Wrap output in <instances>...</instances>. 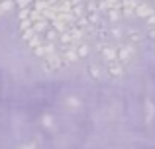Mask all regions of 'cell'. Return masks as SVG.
<instances>
[{
  "label": "cell",
  "instance_id": "44dd1931",
  "mask_svg": "<svg viewBox=\"0 0 155 149\" xmlns=\"http://www.w3.org/2000/svg\"><path fill=\"white\" fill-rule=\"evenodd\" d=\"M67 104L73 106V108H77V106H79V100H77V98H67Z\"/></svg>",
  "mask_w": 155,
  "mask_h": 149
},
{
  "label": "cell",
  "instance_id": "603a6c76",
  "mask_svg": "<svg viewBox=\"0 0 155 149\" xmlns=\"http://www.w3.org/2000/svg\"><path fill=\"white\" fill-rule=\"evenodd\" d=\"M20 149H35V143H28V145H24V147H20Z\"/></svg>",
  "mask_w": 155,
  "mask_h": 149
},
{
  "label": "cell",
  "instance_id": "3957f363",
  "mask_svg": "<svg viewBox=\"0 0 155 149\" xmlns=\"http://www.w3.org/2000/svg\"><path fill=\"white\" fill-rule=\"evenodd\" d=\"M53 53H57V43H51V41H43L41 45H38L34 49V55H35V57H39L41 61H43V59H47Z\"/></svg>",
  "mask_w": 155,
  "mask_h": 149
},
{
  "label": "cell",
  "instance_id": "2e32d148",
  "mask_svg": "<svg viewBox=\"0 0 155 149\" xmlns=\"http://www.w3.org/2000/svg\"><path fill=\"white\" fill-rule=\"evenodd\" d=\"M110 37L122 39V37H124V30H122V28H112V30H110Z\"/></svg>",
  "mask_w": 155,
  "mask_h": 149
},
{
  "label": "cell",
  "instance_id": "8fae6325",
  "mask_svg": "<svg viewBox=\"0 0 155 149\" xmlns=\"http://www.w3.org/2000/svg\"><path fill=\"white\" fill-rule=\"evenodd\" d=\"M75 51H77V55H79V59L83 61V59H87L88 53H91V45L84 43V41H79V43H75Z\"/></svg>",
  "mask_w": 155,
  "mask_h": 149
},
{
  "label": "cell",
  "instance_id": "7402d4cb",
  "mask_svg": "<svg viewBox=\"0 0 155 149\" xmlns=\"http://www.w3.org/2000/svg\"><path fill=\"white\" fill-rule=\"evenodd\" d=\"M149 37H151L153 41H155V26H153V28H149Z\"/></svg>",
  "mask_w": 155,
  "mask_h": 149
},
{
  "label": "cell",
  "instance_id": "ffe728a7",
  "mask_svg": "<svg viewBox=\"0 0 155 149\" xmlns=\"http://www.w3.org/2000/svg\"><path fill=\"white\" fill-rule=\"evenodd\" d=\"M145 22H147V26H149V28H153V26H155V12H153L151 16H149L147 20H145Z\"/></svg>",
  "mask_w": 155,
  "mask_h": 149
},
{
  "label": "cell",
  "instance_id": "d6986e66",
  "mask_svg": "<svg viewBox=\"0 0 155 149\" xmlns=\"http://www.w3.org/2000/svg\"><path fill=\"white\" fill-rule=\"evenodd\" d=\"M41 122H43V128H51V126H53V118H51L49 114H45V116H43V118H41Z\"/></svg>",
  "mask_w": 155,
  "mask_h": 149
},
{
  "label": "cell",
  "instance_id": "484cf974",
  "mask_svg": "<svg viewBox=\"0 0 155 149\" xmlns=\"http://www.w3.org/2000/svg\"><path fill=\"white\" fill-rule=\"evenodd\" d=\"M0 2H2V0H0Z\"/></svg>",
  "mask_w": 155,
  "mask_h": 149
},
{
  "label": "cell",
  "instance_id": "4fadbf2b",
  "mask_svg": "<svg viewBox=\"0 0 155 149\" xmlns=\"http://www.w3.org/2000/svg\"><path fill=\"white\" fill-rule=\"evenodd\" d=\"M14 6H16L14 0H2V2H0V16L8 14L10 10H14Z\"/></svg>",
  "mask_w": 155,
  "mask_h": 149
},
{
  "label": "cell",
  "instance_id": "9a60e30c",
  "mask_svg": "<svg viewBox=\"0 0 155 149\" xmlns=\"http://www.w3.org/2000/svg\"><path fill=\"white\" fill-rule=\"evenodd\" d=\"M30 14H31V8H22V10L18 12V20H20V22L30 20Z\"/></svg>",
  "mask_w": 155,
  "mask_h": 149
},
{
  "label": "cell",
  "instance_id": "9c48e42d",
  "mask_svg": "<svg viewBox=\"0 0 155 149\" xmlns=\"http://www.w3.org/2000/svg\"><path fill=\"white\" fill-rule=\"evenodd\" d=\"M120 10V0H98V12Z\"/></svg>",
  "mask_w": 155,
  "mask_h": 149
},
{
  "label": "cell",
  "instance_id": "e0dca14e",
  "mask_svg": "<svg viewBox=\"0 0 155 149\" xmlns=\"http://www.w3.org/2000/svg\"><path fill=\"white\" fill-rule=\"evenodd\" d=\"M31 4H34V0H16V6L22 10V8H31Z\"/></svg>",
  "mask_w": 155,
  "mask_h": 149
},
{
  "label": "cell",
  "instance_id": "ba28073f",
  "mask_svg": "<svg viewBox=\"0 0 155 149\" xmlns=\"http://www.w3.org/2000/svg\"><path fill=\"white\" fill-rule=\"evenodd\" d=\"M137 4H140V0H120V14H122V18L134 16Z\"/></svg>",
  "mask_w": 155,
  "mask_h": 149
},
{
  "label": "cell",
  "instance_id": "5bb4252c",
  "mask_svg": "<svg viewBox=\"0 0 155 149\" xmlns=\"http://www.w3.org/2000/svg\"><path fill=\"white\" fill-rule=\"evenodd\" d=\"M106 14H108V22H112V24H116V22H120V20H122L120 10H108Z\"/></svg>",
  "mask_w": 155,
  "mask_h": 149
},
{
  "label": "cell",
  "instance_id": "52a82bcc",
  "mask_svg": "<svg viewBox=\"0 0 155 149\" xmlns=\"http://www.w3.org/2000/svg\"><path fill=\"white\" fill-rule=\"evenodd\" d=\"M124 39L126 43H130V45H140L141 39H143V35L140 34V30H136V28H128V30H124Z\"/></svg>",
  "mask_w": 155,
  "mask_h": 149
},
{
  "label": "cell",
  "instance_id": "ac0fdd59",
  "mask_svg": "<svg viewBox=\"0 0 155 149\" xmlns=\"http://www.w3.org/2000/svg\"><path fill=\"white\" fill-rule=\"evenodd\" d=\"M145 108H147V118H145V120L149 122V120L153 118V114H155V106H153V104H151V102L147 100V102H145Z\"/></svg>",
  "mask_w": 155,
  "mask_h": 149
},
{
  "label": "cell",
  "instance_id": "cb8c5ba5",
  "mask_svg": "<svg viewBox=\"0 0 155 149\" xmlns=\"http://www.w3.org/2000/svg\"><path fill=\"white\" fill-rule=\"evenodd\" d=\"M145 2H149V4H155V0H145Z\"/></svg>",
  "mask_w": 155,
  "mask_h": 149
},
{
  "label": "cell",
  "instance_id": "6da1fadb",
  "mask_svg": "<svg viewBox=\"0 0 155 149\" xmlns=\"http://www.w3.org/2000/svg\"><path fill=\"white\" fill-rule=\"evenodd\" d=\"M67 65H69V63L61 57L59 51H57V53H53V55H49L47 59H43V69H45L47 73H57V71L65 69Z\"/></svg>",
  "mask_w": 155,
  "mask_h": 149
},
{
  "label": "cell",
  "instance_id": "7a4b0ae2",
  "mask_svg": "<svg viewBox=\"0 0 155 149\" xmlns=\"http://www.w3.org/2000/svg\"><path fill=\"white\" fill-rule=\"evenodd\" d=\"M116 51H118V61L122 65L130 63L134 57H136V47L130 45V43H122V45H116Z\"/></svg>",
  "mask_w": 155,
  "mask_h": 149
},
{
  "label": "cell",
  "instance_id": "d4e9b609",
  "mask_svg": "<svg viewBox=\"0 0 155 149\" xmlns=\"http://www.w3.org/2000/svg\"><path fill=\"white\" fill-rule=\"evenodd\" d=\"M92 2H98V0H92Z\"/></svg>",
  "mask_w": 155,
  "mask_h": 149
},
{
  "label": "cell",
  "instance_id": "30bf717a",
  "mask_svg": "<svg viewBox=\"0 0 155 149\" xmlns=\"http://www.w3.org/2000/svg\"><path fill=\"white\" fill-rule=\"evenodd\" d=\"M31 30H34L35 34L43 35V34H45L47 30H51V24L47 22L45 18H43V20H39V22H34V24H31Z\"/></svg>",
  "mask_w": 155,
  "mask_h": 149
},
{
  "label": "cell",
  "instance_id": "277c9868",
  "mask_svg": "<svg viewBox=\"0 0 155 149\" xmlns=\"http://www.w3.org/2000/svg\"><path fill=\"white\" fill-rule=\"evenodd\" d=\"M98 55L104 63H112V61H118V51H116V45H98Z\"/></svg>",
  "mask_w": 155,
  "mask_h": 149
},
{
  "label": "cell",
  "instance_id": "5b68a950",
  "mask_svg": "<svg viewBox=\"0 0 155 149\" xmlns=\"http://www.w3.org/2000/svg\"><path fill=\"white\" fill-rule=\"evenodd\" d=\"M104 71H106V75H108L110 79H122V76H124V73H126L124 65H122L120 61H112V63H106Z\"/></svg>",
  "mask_w": 155,
  "mask_h": 149
},
{
  "label": "cell",
  "instance_id": "8992f818",
  "mask_svg": "<svg viewBox=\"0 0 155 149\" xmlns=\"http://www.w3.org/2000/svg\"><path fill=\"white\" fill-rule=\"evenodd\" d=\"M155 12V6L153 4H149V2H145V0H140V4L136 6V12H134V16H137V18H141V20H147L149 16H151Z\"/></svg>",
  "mask_w": 155,
  "mask_h": 149
},
{
  "label": "cell",
  "instance_id": "7c38bea8",
  "mask_svg": "<svg viewBox=\"0 0 155 149\" xmlns=\"http://www.w3.org/2000/svg\"><path fill=\"white\" fill-rule=\"evenodd\" d=\"M87 73L92 76V79H102L104 76V71H102V67L100 65H96V63H88V67H87Z\"/></svg>",
  "mask_w": 155,
  "mask_h": 149
}]
</instances>
